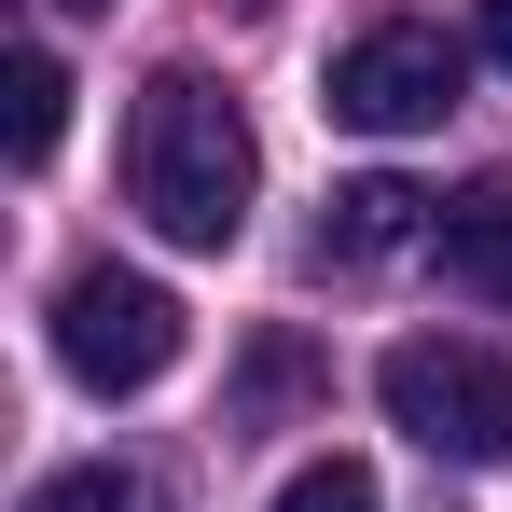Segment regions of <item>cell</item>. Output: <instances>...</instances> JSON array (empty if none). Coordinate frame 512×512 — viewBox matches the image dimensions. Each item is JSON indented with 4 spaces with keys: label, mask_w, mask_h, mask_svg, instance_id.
Returning <instances> with one entry per match:
<instances>
[{
    "label": "cell",
    "mask_w": 512,
    "mask_h": 512,
    "mask_svg": "<svg viewBox=\"0 0 512 512\" xmlns=\"http://www.w3.org/2000/svg\"><path fill=\"white\" fill-rule=\"evenodd\" d=\"M277 512H374V471H360V457H305V471L277 485Z\"/></svg>",
    "instance_id": "obj_10"
},
{
    "label": "cell",
    "mask_w": 512,
    "mask_h": 512,
    "mask_svg": "<svg viewBox=\"0 0 512 512\" xmlns=\"http://www.w3.org/2000/svg\"><path fill=\"white\" fill-rule=\"evenodd\" d=\"M374 402H388V429H416L429 457H457V471H499L512 457V360L499 346L416 333V346L374 360Z\"/></svg>",
    "instance_id": "obj_2"
},
{
    "label": "cell",
    "mask_w": 512,
    "mask_h": 512,
    "mask_svg": "<svg viewBox=\"0 0 512 512\" xmlns=\"http://www.w3.org/2000/svg\"><path fill=\"white\" fill-rule=\"evenodd\" d=\"M167 360H180V291H167V277H139V263H84V277H56V374H70V388L139 402Z\"/></svg>",
    "instance_id": "obj_3"
},
{
    "label": "cell",
    "mask_w": 512,
    "mask_h": 512,
    "mask_svg": "<svg viewBox=\"0 0 512 512\" xmlns=\"http://www.w3.org/2000/svg\"><path fill=\"white\" fill-rule=\"evenodd\" d=\"M56 14H111V0H56Z\"/></svg>",
    "instance_id": "obj_12"
},
{
    "label": "cell",
    "mask_w": 512,
    "mask_h": 512,
    "mask_svg": "<svg viewBox=\"0 0 512 512\" xmlns=\"http://www.w3.org/2000/svg\"><path fill=\"white\" fill-rule=\"evenodd\" d=\"M0 139H14V167H56V139H70V70L42 42L0 56Z\"/></svg>",
    "instance_id": "obj_7"
},
{
    "label": "cell",
    "mask_w": 512,
    "mask_h": 512,
    "mask_svg": "<svg viewBox=\"0 0 512 512\" xmlns=\"http://www.w3.org/2000/svg\"><path fill=\"white\" fill-rule=\"evenodd\" d=\"M28 512H167V485H153V471H125V457H70V471H42V485H28Z\"/></svg>",
    "instance_id": "obj_8"
},
{
    "label": "cell",
    "mask_w": 512,
    "mask_h": 512,
    "mask_svg": "<svg viewBox=\"0 0 512 512\" xmlns=\"http://www.w3.org/2000/svg\"><path fill=\"white\" fill-rule=\"evenodd\" d=\"M250 194H263V139H250L236 97L208 70L139 84V111H125V208L167 250H236L250 236Z\"/></svg>",
    "instance_id": "obj_1"
},
{
    "label": "cell",
    "mask_w": 512,
    "mask_h": 512,
    "mask_svg": "<svg viewBox=\"0 0 512 512\" xmlns=\"http://www.w3.org/2000/svg\"><path fill=\"white\" fill-rule=\"evenodd\" d=\"M305 388H319V346H305V333H263V346H250V374H236V429H277Z\"/></svg>",
    "instance_id": "obj_9"
},
{
    "label": "cell",
    "mask_w": 512,
    "mask_h": 512,
    "mask_svg": "<svg viewBox=\"0 0 512 512\" xmlns=\"http://www.w3.org/2000/svg\"><path fill=\"white\" fill-rule=\"evenodd\" d=\"M429 250H443V277H457L471 305H512V180L457 194V208L429 222Z\"/></svg>",
    "instance_id": "obj_6"
},
{
    "label": "cell",
    "mask_w": 512,
    "mask_h": 512,
    "mask_svg": "<svg viewBox=\"0 0 512 512\" xmlns=\"http://www.w3.org/2000/svg\"><path fill=\"white\" fill-rule=\"evenodd\" d=\"M416 236H429V194L374 167V180H346V194H333V222H319V263H388V250H416Z\"/></svg>",
    "instance_id": "obj_5"
},
{
    "label": "cell",
    "mask_w": 512,
    "mask_h": 512,
    "mask_svg": "<svg viewBox=\"0 0 512 512\" xmlns=\"http://www.w3.org/2000/svg\"><path fill=\"white\" fill-rule=\"evenodd\" d=\"M457 84H471V56H457L443 28H416V14H388V28H360V42L333 56L319 111H333V125H360V139H416V125H443V111H457Z\"/></svg>",
    "instance_id": "obj_4"
},
{
    "label": "cell",
    "mask_w": 512,
    "mask_h": 512,
    "mask_svg": "<svg viewBox=\"0 0 512 512\" xmlns=\"http://www.w3.org/2000/svg\"><path fill=\"white\" fill-rule=\"evenodd\" d=\"M485 56H499V70H512V0H485Z\"/></svg>",
    "instance_id": "obj_11"
}]
</instances>
